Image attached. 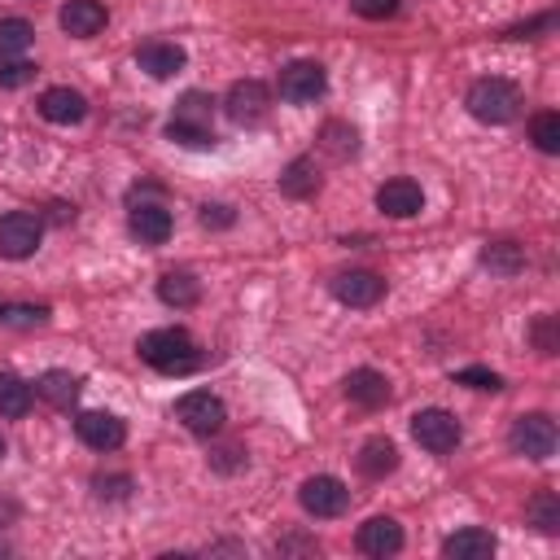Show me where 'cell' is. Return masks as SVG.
<instances>
[{
  "label": "cell",
  "instance_id": "1",
  "mask_svg": "<svg viewBox=\"0 0 560 560\" xmlns=\"http://www.w3.org/2000/svg\"><path fill=\"white\" fill-rule=\"evenodd\" d=\"M141 360L154 368V373H162V377H188L197 364H202V351H197V342L184 333V329H154V333H145L141 338Z\"/></svg>",
  "mask_w": 560,
  "mask_h": 560
},
{
  "label": "cell",
  "instance_id": "2",
  "mask_svg": "<svg viewBox=\"0 0 560 560\" xmlns=\"http://www.w3.org/2000/svg\"><path fill=\"white\" fill-rule=\"evenodd\" d=\"M464 106H468V114L477 119V123H490V127H503V123H512L516 114H521V88L516 84H508V80H477L473 88H468V97H464Z\"/></svg>",
  "mask_w": 560,
  "mask_h": 560
},
{
  "label": "cell",
  "instance_id": "3",
  "mask_svg": "<svg viewBox=\"0 0 560 560\" xmlns=\"http://www.w3.org/2000/svg\"><path fill=\"white\" fill-rule=\"evenodd\" d=\"M412 438H416L429 455H447V451H455V447H460L464 429H460V421H455L451 412H442V407H425V412H416V416H412Z\"/></svg>",
  "mask_w": 560,
  "mask_h": 560
},
{
  "label": "cell",
  "instance_id": "4",
  "mask_svg": "<svg viewBox=\"0 0 560 560\" xmlns=\"http://www.w3.org/2000/svg\"><path fill=\"white\" fill-rule=\"evenodd\" d=\"M508 442H512V451L525 455V460H551V455H556V425H551V416H543V412L516 416Z\"/></svg>",
  "mask_w": 560,
  "mask_h": 560
},
{
  "label": "cell",
  "instance_id": "5",
  "mask_svg": "<svg viewBox=\"0 0 560 560\" xmlns=\"http://www.w3.org/2000/svg\"><path fill=\"white\" fill-rule=\"evenodd\" d=\"M175 421H180L188 434L210 438V434H219V429H223L228 407H223V403H219L210 390H188V394L175 403Z\"/></svg>",
  "mask_w": 560,
  "mask_h": 560
},
{
  "label": "cell",
  "instance_id": "6",
  "mask_svg": "<svg viewBox=\"0 0 560 560\" xmlns=\"http://www.w3.org/2000/svg\"><path fill=\"white\" fill-rule=\"evenodd\" d=\"M299 503H303L312 516L329 521V516H342V512H346V503H351V490H346V482H342V477H333V473H320V477H307V482H303V490H299Z\"/></svg>",
  "mask_w": 560,
  "mask_h": 560
},
{
  "label": "cell",
  "instance_id": "7",
  "mask_svg": "<svg viewBox=\"0 0 560 560\" xmlns=\"http://www.w3.org/2000/svg\"><path fill=\"white\" fill-rule=\"evenodd\" d=\"M40 236H45V223L27 210H14L0 219V258H32L40 249Z\"/></svg>",
  "mask_w": 560,
  "mask_h": 560
},
{
  "label": "cell",
  "instance_id": "8",
  "mask_svg": "<svg viewBox=\"0 0 560 560\" xmlns=\"http://www.w3.org/2000/svg\"><path fill=\"white\" fill-rule=\"evenodd\" d=\"M325 88H329V80H325L320 62H294L280 71V97L294 106H312L316 97H325Z\"/></svg>",
  "mask_w": 560,
  "mask_h": 560
},
{
  "label": "cell",
  "instance_id": "9",
  "mask_svg": "<svg viewBox=\"0 0 560 560\" xmlns=\"http://www.w3.org/2000/svg\"><path fill=\"white\" fill-rule=\"evenodd\" d=\"M333 299L346 307H377L386 299V280L377 271H364V267L342 271V276H333Z\"/></svg>",
  "mask_w": 560,
  "mask_h": 560
},
{
  "label": "cell",
  "instance_id": "10",
  "mask_svg": "<svg viewBox=\"0 0 560 560\" xmlns=\"http://www.w3.org/2000/svg\"><path fill=\"white\" fill-rule=\"evenodd\" d=\"M223 110H228L232 123H258V119L271 110V93H267V84H258V80H241V84L228 88Z\"/></svg>",
  "mask_w": 560,
  "mask_h": 560
},
{
  "label": "cell",
  "instance_id": "11",
  "mask_svg": "<svg viewBox=\"0 0 560 560\" xmlns=\"http://www.w3.org/2000/svg\"><path fill=\"white\" fill-rule=\"evenodd\" d=\"M75 434H80V442L93 447V451H119L123 438H127V425H123L114 412H84V416L75 421Z\"/></svg>",
  "mask_w": 560,
  "mask_h": 560
},
{
  "label": "cell",
  "instance_id": "12",
  "mask_svg": "<svg viewBox=\"0 0 560 560\" xmlns=\"http://www.w3.org/2000/svg\"><path fill=\"white\" fill-rule=\"evenodd\" d=\"M421 206H425V193H421L416 180L399 175V180H386L377 188V210L390 215V219H412V215H421Z\"/></svg>",
  "mask_w": 560,
  "mask_h": 560
},
{
  "label": "cell",
  "instance_id": "13",
  "mask_svg": "<svg viewBox=\"0 0 560 560\" xmlns=\"http://www.w3.org/2000/svg\"><path fill=\"white\" fill-rule=\"evenodd\" d=\"M62 32L75 36V40H93L101 27H106V5L101 0H66L62 14H58Z\"/></svg>",
  "mask_w": 560,
  "mask_h": 560
},
{
  "label": "cell",
  "instance_id": "14",
  "mask_svg": "<svg viewBox=\"0 0 560 560\" xmlns=\"http://www.w3.org/2000/svg\"><path fill=\"white\" fill-rule=\"evenodd\" d=\"M355 543H360L364 556H381L386 560V556H394L403 547V525L394 516H373V521L360 525V538Z\"/></svg>",
  "mask_w": 560,
  "mask_h": 560
},
{
  "label": "cell",
  "instance_id": "15",
  "mask_svg": "<svg viewBox=\"0 0 560 560\" xmlns=\"http://www.w3.org/2000/svg\"><path fill=\"white\" fill-rule=\"evenodd\" d=\"M184 49L180 45H162V40H154V45H141L136 49V66L145 71V75H154V80H171V75H180L184 71Z\"/></svg>",
  "mask_w": 560,
  "mask_h": 560
},
{
  "label": "cell",
  "instance_id": "16",
  "mask_svg": "<svg viewBox=\"0 0 560 560\" xmlns=\"http://www.w3.org/2000/svg\"><path fill=\"white\" fill-rule=\"evenodd\" d=\"M40 114H45L49 123H58V127H71V123H84L88 101H84V93H75V88H49V93L40 97Z\"/></svg>",
  "mask_w": 560,
  "mask_h": 560
},
{
  "label": "cell",
  "instance_id": "17",
  "mask_svg": "<svg viewBox=\"0 0 560 560\" xmlns=\"http://www.w3.org/2000/svg\"><path fill=\"white\" fill-rule=\"evenodd\" d=\"M442 556L447 560H490L495 556V534L490 529H477V525H464V529H455L442 543Z\"/></svg>",
  "mask_w": 560,
  "mask_h": 560
},
{
  "label": "cell",
  "instance_id": "18",
  "mask_svg": "<svg viewBox=\"0 0 560 560\" xmlns=\"http://www.w3.org/2000/svg\"><path fill=\"white\" fill-rule=\"evenodd\" d=\"M132 236L145 245H162L171 236V210H162L158 202H136L132 206Z\"/></svg>",
  "mask_w": 560,
  "mask_h": 560
},
{
  "label": "cell",
  "instance_id": "19",
  "mask_svg": "<svg viewBox=\"0 0 560 560\" xmlns=\"http://www.w3.org/2000/svg\"><path fill=\"white\" fill-rule=\"evenodd\" d=\"M346 399L351 403H360V407H386L390 403V381L381 377V373H373V368H355L351 377H346Z\"/></svg>",
  "mask_w": 560,
  "mask_h": 560
},
{
  "label": "cell",
  "instance_id": "20",
  "mask_svg": "<svg viewBox=\"0 0 560 560\" xmlns=\"http://www.w3.org/2000/svg\"><path fill=\"white\" fill-rule=\"evenodd\" d=\"M36 394H40L49 407H58V412H71V407L80 403V377H71V373L53 368V373H45V377L36 381Z\"/></svg>",
  "mask_w": 560,
  "mask_h": 560
},
{
  "label": "cell",
  "instance_id": "21",
  "mask_svg": "<svg viewBox=\"0 0 560 560\" xmlns=\"http://www.w3.org/2000/svg\"><path fill=\"white\" fill-rule=\"evenodd\" d=\"M394 468H399V447H394L390 438H368V442L360 447V473H364V477L381 482V477L394 473Z\"/></svg>",
  "mask_w": 560,
  "mask_h": 560
},
{
  "label": "cell",
  "instance_id": "22",
  "mask_svg": "<svg viewBox=\"0 0 560 560\" xmlns=\"http://www.w3.org/2000/svg\"><path fill=\"white\" fill-rule=\"evenodd\" d=\"M158 299H162L167 307H193V303L202 299V285H197L188 271H167V276L158 280Z\"/></svg>",
  "mask_w": 560,
  "mask_h": 560
},
{
  "label": "cell",
  "instance_id": "23",
  "mask_svg": "<svg viewBox=\"0 0 560 560\" xmlns=\"http://www.w3.org/2000/svg\"><path fill=\"white\" fill-rule=\"evenodd\" d=\"M27 412H32V386L23 377H14V373H0V416L19 421Z\"/></svg>",
  "mask_w": 560,
  "mask_h": 560
},
{
  "label": "cell",
  "instance_id": "24",
  "mask_svg": "<svg viewBox=\"0 0 560 560\" xmlns=\"http://www.w3.org/2000/svg\"><path fill=\"white\" fill-rule=\"evenodd\" d=\"M482 263H486L495 276H516V271L525 267V249H521L516 241H490V245L482 249Z\"/></svg>",
  "mask_w": 560,
  "mask_h": 560
},
{
  "label": "cell",
  "instance_id": "25",
  "mask_svg": "<svg viewBox=\"0 0 560 560\" xmlns=\"http://www.w3.org/2000/svg\"><path fill=\"white\" fill-rule=\"evenodd\" d=\"M36 40V27L27 19H0V58H19Z\"/></svg>",
  "mask_w": 560,
  "mask_h": 560
},
{
  "label": "cell",
  "instance_id": "26",
  "mask_svg": "<svg viewBox=\"0 0 560 560\" xmlns=\"http://www.w3.org/2000/svg\"><path fill=\"white\" fill-rule=\"evenodd\" d=\"M525 516H529V525H538L543 534H556V529H560V499H556L551 490H538V495L529 499Z\"/></svg>",
  "mask_w": 560,
  "mask_h": 560
},
{
  "label": "cell",
  "instance_id": "27",
  "mask_svg": "<svg viewBox=\"0 0 560 560\" xmlns=\"http://www.w3.org/2000/svg\"><path fill=\"white\" fill-rule=\"evenodd\" d=\"M280 188H285L290 197H312V193L320 188V175H316V167H312L307 158H299L285 175H280Z\"/></svg>",
  "mask_w": 560,
  "mask_h": 560
},
{
  "label": "cell",
  "instance_id": "28",
  "mask_svg": "<svg viewBox=\"0 0 560 560\" xmlns=\"http://www.w3.org/2000/svg\"><path fill=\"white\" fill-rule=\"evenodd\" d=\"M529 141H534L543 154H560V114H551V110L534 114V123H529Z\"/></svg>",
  "mask_w": 560,
  "mask_h": 560
},
{
  "label": "cell",
  "instance_id": "29",
  "mask_svg": "<svg viewBox=\"0 0 560 560\" xmlns=\"http://www.w3.org/2000/svg\"><path fill=\"white\" fill-rule=\"evenodd\" d=\"M167 136H171L175 145H188V149H210V145H215V132H210V127H202V123H180V119L167 123Z\"/></svg>",
  "mask_w": 560,
  "mask_h": 560
},
{
  "label": "cell",
  "instance_id": "30",
  "mask_svg": "<svg viewBox=\"0 0 560 560\" xmlns=\"http://www.w3.org/2000/svg\"><path fill=\"white\" fill-rule=\"evenodd\" d=\"M320 141H325V149H329L333 158H351V154L360 149V136H355V127H346V123H329V127L320 132Z\"/></svg>",
  "mask_w": 560,
  "mask_h": 560
},
{
  "label": "cell",
  "instance_id": "31",
  "mask_svg": "<svg viewBox=\"0 0 560 560\" xmlns=\"http://www.w3.org/2000/svg\"><path fill=\"white\" fill-rule=\"evenodd\" d=\"M49 320V307H27V303H0V325H23L36 329Z\"/></svg>",
  "mask_w": 560,
  "mask_h": 560
},
{
  "label": "cell",
  "instance_id": "32",
  "mask_svg": "<svg viewBox=\"0 0 560 560\" xmlns=\"http://www.w3.org/2000/svg\"><path fill=\"white\" fill-rule=\"evenodd\" d=\"M210 97L206 93H184L180 97V106H175V119L180 123H202V127H210Z\"/></svg>",
  "mask_w": 560,
  "mask_h": 560
},
{
  "label": "cell",
  "instance_id": "33",
  "mask_svg": "<svg viewBox=\"0 0 560 560\" xmlns=\"http://www.w3.org/2000/svg\"><path fill=\"white\" fill-rule=\"evenodd\" d=\"M36 80V66L23 58H0V88H23Z\"/></svg>",
  "mask_w": 560,
  "mask_h": 560
},
{
  "label": "cell",
  "instance_id": "34",
  "mask_svg": "<svg viewBox=\"0 0 560 560\" xmlns=\"http://www.w3.org/2000/svg\"><path fill=\"white\" fill-rule=\"evenodd\" d=\"M529 338H534L538 355H556V351H560V325H556V316H538Z\"/></svg>",
  "mask_w": 560,
  "mask_h": 560
},
{
  "label": "cell",
  "instance_id": "35",
  "mask_svg": "<svg viewBox=\"0 0 560 560\" xmlns=\"http://www.w3.org/2000/svg\"><path fill=\"white\" fill-rule=\"evenodd\" d=\"M455 381H460V386H468V390H490V394H495V390H503V377H499V373H490V368H460V373H455Z\"/></svg>",
  "mask_w": 560,
  "mask_h": 560
},
{
  "label": "cell",
  "instance_id": "36",
  "mask_svg": "<svg viewBox=\"0 0 560 560\" xmlns=\"http://www.w3.org/2000/svg\"><path fill=\"white\" fill-rule=\"evenodd\" d=\"M351 10L368 23H386V19L399 14V0H351Z\"/></svg>",
  "mask_w": 560,
  "mask_h": 560
},
{
  "label": "cell",
  "instance_id": "37",
  "mask_svg": "<svg viewBox=\"0 0 560 560\" xmlns=\"http://www.w3.org/2000/svg\"><path fill=\"white\" fill-rule=\"evenodd\" d=\"M202 223L206 228H228L232 223V210L228 206H202Z\"/></svg>",
  "mask_w": 560,
  "mask_h": 560
},
{
  "label": "cell",
  "instance_id": "38",
  "mask_svg": "<svg viewBox=\"0 0 560 560\" xmlns=\"http://www.w3.org/2000/svg\"><path fill=\"white\" fill-rule=\"evenodd\" d=\"M93 486H97V495H101V499H106V495H110V499H119V495H127V486H132V482H127V477H110V482H106V477H97Z\"/></svg>",
  "mask_w": 560,
  "mask_h": 560
},
{
  "label": "cell",
  "instance_id": "39",
  "mask_svg": "<svg viewBox=\"0 0 560 560\" xmlns=\"http://www.w3.org/2000/svg\"><path fill=\"white\" fill-rule=\"evenodd\" d=\"M0 460H5V438H0Z\"/></svg>",
  "mask_w": 560,
  "mask_h": 560
}]
</instances>
